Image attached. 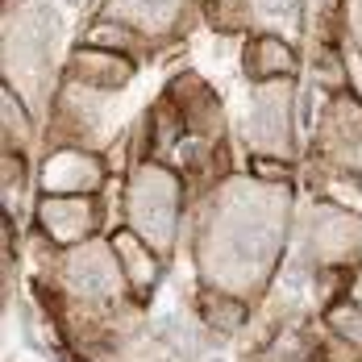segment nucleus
I'll return each mask as SVG.
<instances>
[{
  "label": "nucleus",
  "mask_w": 362,
  "mask_h": 362,
  "mask_svg": "<svg viewBox=\"0 0 362 362\" xmlns=\"http://www.w3.org/2000/svg\"><path fill=\"white\" fill-rule=\"evenodd\" d=\"M175 213H180L175 175L163 167H142L138 183L129 187V221H134L138 238L167 250L175 242Z\"/></svg>",
  "instance_id": "f257e3e1"
},
{
  "label": "nucleus",
  "mask_w": 362,
  "mask_h": 362,
  "mask_svg": "<svg viewBox=\"0 0 362 362\" xmlns=\"http://www.w3.org/2000/svg\"><path fill=\"white\" fill-rule=\"evenodd\" d=\"M117 250H100V246H79L63 258V288L83 304H105L117 296Z\"/></svg>",
  "instance_id": "f03ea898"
},
{
  "label": "nucleus",
  "mask_w": 362,
  "mask_h": 362,
  "mask_svg": "<svg viewBox=\"0 0 362 362\" xmlns=\"http://www.w3.org/2000/svg\"><path fill=\"white\" fill-rule=\"evenodd\" d=\"M71 75L79 88H125L134 75V59L121 50H100V46H83L71 59Z\"/></svg>",
  "instance_id": "7ed1b4c3"
},
{
  "label": "nucleus",
  "mask_w": 362,
  "mask_h": 362,
  "mask_svg": "<svg viewBox=\"0 0 362 362\" xmlns=\"http://www.w3.org/2000/svg\"><path fill=\"white\" fill-rule=\"evenodd\" d=\"M42 229L54 238V242H79L88 229H92V204L79 196H46L42 209H37Z\"/></svg>",
  "instance_id": "20e7f679"
},
{
  "label": "nucleus",
  "mask_w": 362,
  "mask_h": 362,
  "mask_svg": "<svg viewBox=\"0 0 362 362\" xmlns=\"http://www.w3.org/2000/svg\"><path fill=\"white\" fill-rule=\"evenodd\" d=\"M112 250L121 258V267H125L134 291L146 300V296L154 291V284H158V258L150 254V246H146L138 233H117V238H112Z\"/></svg>",
  "instance_id": "39448f33"
},
{
  "label": "nucleus",
  "mask_w": 362,
  "mask_h": 362,
  "mask_svg": "<svg viewBox=\"0 0 362 362\" xmlns=\"http://www.w3.org/2000/svg\"><path fill=\"white\" fill-rule=\"evenodd\" d=\"M246 71L258 83H271L275 75L296 71V54H291L288 42H279L275 34H262V37H254L250 50H246Z\"/></svg>",
  "instance_id": "423d86ee"
},
{
  "label": "nucleus",
  "mask_w": 362,
  "mask_h": 362,
  "mask_svg": "<svg viewBox=\"0 0 362 362\" xmlns=\"http://www.w3.org/2000/svg\"><path fill=\"white\" fill-rule=\"evenodd\" d=\"M79 167H92V158H83L79 150H63V154H54L50 158V167H46V183H50V192H92L100 175H79Z\"/></svg>",
  "instance_id": "0eeeda50"
},
{
  "label": "nucleus",
  "mask_w": 362,
  "mask_h": 362,
  "mask_svg": "<svg viewBox=\"0 0 362 362\" xmlns=\"http://www.w3.org/2000/svg\"><path fill=\"white\" fill-rule=\"evenodd\" d=\"M129 8H125V17L121 21H129L134 30L138 25H150V21H158V25H171L175 17H180L183 0H125Z\"/></svg>",
  "instance_id": "6e6552de"
},
{
  "label": "nucleus",
  "mask_w": 362,
  "mask_h": 362,
  "mask_svg": "<svg viewBox=\"0 0 362 362\" xmlns=\"http://www.w3.org/2000/svg\"><path fill=\"white\" fill-rule=\"evenodd\" d=\"M92 46H100V50H121V54H129L134 46H138V30L129 25V21H117V17H105L100 25H92V34H88Z\"/></svg>",
  "instance_id": "1a4fd4ad"
},
{
  "label": "nucleus",
  "mask_w": 362,
  "mask_h": 362,
  "mask_svg": "<svg viewBox=\"0 0 362 362\" xmlns=\"http://www.w3.org/2000/svg\"><path fill=\"white\" fill-rule=\"evenodd\" d=\"M333 329L346 337V341H358L362 346V308H333Z\"/></svg>",
  "instance_id": "9d476101"
},
{
  "label": "nucleus",
  "mask_w": 362,
  "mask_h": 362,
  "mask_svg": "<svg viewBox=\"0 0 362 362\" xmlns=\"http://www.w3.org/2000/svg\"><path fill=\"white\" fill-rule=\"evenodd\" d=\"M258 13H262L267 21H284V25H291L296 13H300V0H258Z\"/></svg>",
  "instance_id": "9b49d317"
},
{
  "label": "nucleus",
  "mask_w": 362,
  "mask_h": 362,
  "mask_svg": "<svg viewBox=\"0 0 362 362\" xmlns=\"http://www.w3.org/2000/svg\"><path fill=\"white\" fill-rule=\"evenodd\" d=\"M254 171H258L262 180H279V183L291 180V167H288V163H271V158H254Z\"/></svg>",
  "instance_id": "f8f14e48"
},
{
  "label": "nucleus",
  "mask_w": 362,
  "mask_h": 362,
  "mask_svg": "<svg viewBox=\"0 0 362 362\" xmlns=\"http://www.w3.org/2000/svg\"><path fill=\"white\" fill-rule=\"evenodd\" d=\"M204 4H209V13L221 17V21L225 17H242V8H246V0H204Z\"/></svg>",
  "instance_id": "ddd939ff"
},
{
  "label": "nucleus",
  "mask_w": 362,
  "mask_h": 362,
  "mask_svg": "<svg viewBox=\"0 0 362 362\" xmlns=\"http://www.w3.org/2000/svg\"><path fill=\"white\" fill-rule=\"evenodd\" d=\"M67 4H79V0H67Z\"/></svg>",
  "instance_id": "4468645a"
}]
</instances>
